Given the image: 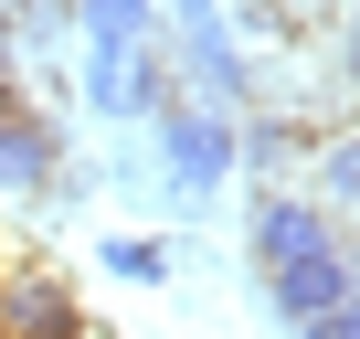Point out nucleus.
I'll return each instance as SVG.
<instances>
[{"instance_id":"nucleus-1","label":"nucleus","mask_w":360,"mask_h":339,"mask_svg":"<svg viewBox=\"0 0 360 339\" xmlns=\"http://www.w3.org/2000/svg\"><path fill=\"white\" fill-rule=\"evenodd\" d=\"M138 43H148V0H85V85L117 117H148L159 106V64Z\"/></svg>"},{"instance_id":"nucleus-6","label":"nucleus","mask_w":360,"mask_h":339,"mask_svg":"<svg viewBox=\"0 0 360 339\" xmlns=\"http://www.w3.org/2000/svg\"><path fill=\"white\" fill-rule=\"evenodd\" d=\"M307 255H328V223H318L297 191H265V202H255V265L286 276V265H307Z\"/></svg>"},{"instance_id":"nucleus-3","label":"nucleus","mask_w":360,"mask_h":339,"mask_svg":"<svg viewBox=\"0 0 360 339\" xmlns=\"http://www.w3.org/2000/svg\"><path fill=\"white\" fill-rule=\"evenodd\" d=\"M265 297H276V318H286V328H318L339 297H360V255H339V244H328V255H307V265L265 276Z\"/></svg>"},{"instance_id":"nucleus-11","label":"nucleus","mask_w":360,"mask_h":339,"mask_svg":"<svg viewBox=\"0 0 360 339\" xmlns=\"http://www.w3.org/2000/svg\"><path fill=\"white\" fill-rule=\"evenodd\" d=\"M307 339H360V297H339V307H328V318H318Z\"/></svg>"},{"instance_id":"nucleus-9","label":"nucleus","mask_w":360,"mask_h":339,"mask_svg":"<svg viewBox=\"0 0 360 339\" xmlns=\"http://www.w3.org/2000/svg\"><path fill=\"white\" fill-rule=\"evenodd\" d=\"M106 276H127V286H159V276H169V244H159V234H117V244H106Z\"/></svg>"},{"instance_id":"nucleus-5","label":"nucleus","mask_w":360,"mask_h":339,"mask_svg":"<svg viewBox=\"0 0 360 339\" xmlns=\"http://www.w3.org/2000/svg\"><path fill=\"white\" fill-rule=\"evenodd\" d=\"M0 339H75V297L53 265H11L0 276Z\"/></svg>"},{"instance_id":"nucleus-10","label":"nucleus","mask_w":360,"mask_h":339,"mask_svg":"<svg viewBox=\"0 0 360 339\" xmlns=\"http://www.w3.org/2000/svg\"><path fill=\"white\" fill-rule=\"evenodd\" d=\"M318 170H328V202L339 212H360V138L339 127V138H318Z\"/></svg>"},{"instance_id":"nucleus-2","label":"nucleus","mask_w":360,"mask_h":339,"mask_svg":"<svg viewBox=\"0 0 360 339\" xmlns=\"http://www.w3.org/2000/svg\"><path fill=\"white\" fill-rule=\"evenodd\" d=\"M159 148H169V181L191 202H212V181L233 170V127L212 106H159Z\"/></svg>"},{"instance_id":"nucleus-7","label":"nucleus","mask_w":360,"mask_h":339,"mask_svg":"<svg viewBox=\"0 0 360 339\" xmlns=\"http://www.w3.org/2000/svg\"><path fill=\"white\" fill-rule=\"evenodd\" d=\"M307 148H318V127H297V117H255V127L233 138V159H244V170H297Z\"/></svg>"},{"instance_id":"nucleus-13","label":"nucleus","mask_w":360,"mask_h":339,"mask_svg":"<svg viewBox=\"0 0 360 339\" xmlns=\"http://www.w3.org/2000/svg\"><path fill=\"white\" fill-rule=\"evenodd\" d=\"M11 117H22V85H0V127H11Z\"/></svg>"},{"instance_id":"nucleus-12","label":"nucleus","mask_w":360,"mask_h":339,"mask_svg":"<svg viewBox=\"0 0 360 339\" xmlns=\"http://www.w3.org/2000/svg\"><path fill=\"white\" fill-rule=\"evenodd\" d=\"M339 85H349V96H360V11H349V22H339Z\"/></svg>"},{"instance_id":"nucleus-4","label":"nucleus","mask_w":360,"mask_h":339,"mask_svg":"<svg viewBox=\"0 0 360 339\" xmlns=\"http://www.w3.org/2000/svg\"><path fill=\"white\" fill-rule=\"evenodd\" d=\"M169 22H180V64H191V85H202L212 106H233V96H244V53H233V32L212 22V0H169Z\"/></svg>"},{"instance_id":"nucleus-8","label":"nucleus","mask_w":360,"mask_h":339,"mask_svg":"<svg viewBox=\"0 0 360 339\" xmlns=\"http://www.w3.org/2000/svg\"><path fill=\"white\" fill-rule=\"evenodd\" d=\"M53 159H64V148H53V127H43L32 106H22L11 127H0V181H43V170H53Z\"/></svg>"}]
</instances>
